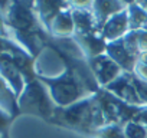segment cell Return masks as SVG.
<instances>
[{
	"label": "cell",
	"mask_w": 147,
	"mask_h": 138,
	"mask_svg": "<svg viewBox=\"0 0 147 138\" xmlns=\"http://www.w3.org/2000/svg\"><path fill=\"white\" fill-rule=\"evenodd\" d=\"M65 3H55V2H38L35 3V10L38 13V17L42 23H45V26L49 29L53 19L62 12V9L65 7Z\"/></svg>",
	"instance_id": "9"
},
{
	"label": "cell",
	"mask_w": 147,
	"mask_h": 138,
	"mask_svg": "<svg viewBox=\"0 0 147 138\" xmlns=\"http://www.w3.org/2000/svg\"><path fill=\"white\" fill-rule=\"evenodd\" d=\"M12 117L5 112L2 108H0V135H5L7 134V128H9V124L12 122Z\"/></svg>",
	"instance_id": "15"
},
{
	"label": "cell",
	"mask_w": 147,
	"mask_h": 138,
	"mask_svg": "<svg viewBox=\"0 0 147 138\" xmlns=\"http://www.w3.org/2000/svg\"><path fill=\"white\" fill-rule=\"evenodd\" d=\"M130 32V25H128V13L127 9L114 15L107 20V23L101 29V35L105 40L114 42L118 39H123L127 33Z\"/></svg>",
	"instance_id": "7"
},
{
	"label": "cell",
	"mask_w": 147,
	"mask_h": 138,
	"mask_svg": "<svg viewBox=\"0 0 147 138\" xmlns=\"http://www.w3.org/2000/svg\"><path fill=\"white\" fill-rule=\"evenodd\" d=\"M91 7L94 10V17H95L97 26L100 29H102V26L107 23V20L110 17H113L114 15L125 10L127 5L120 3V2H95L91 5Z\"/></svg>",
	"instance_id": "8"
},
{
	"label": "cell",
	"mask_w": 147,
	"mask_h": 138,
	"mask_svg": "<svg viewBox=\"0 0 147 138\" xmlns=\"http://www.w3.org/2000/svg\"><path fill=\"white\" fill-rule=\"evenodd\" d=\"M125 138H147V129L137 121H130L124 125Z\"/></svg>",
	"instance_id": "13"
},
{
	"label": "cell",
	"mask_w": 147,
	"mask_h": 138,
	"mask_svg": "<svg viewBox=\"0 0 147 138\" xmlns=\"http://www.w3.org/2000/svg\"><path fill=\"white\" fill-rule=\"evenodd\" d=\"M90 68L95 76V81L104 86H107L108 84H111L114 79H117L123 72L121 68L107 55H98L95 58L90 59Z\"/></svg>",
	"instance_id": "4"
},
{
	"label": "cell",
	"mask_w": 147,
	"mask_h": 138,
	"mask_svg": "<svg viewBox=\"0 0 147 138\" xmlns=\"http://www.w3.org/2000/svg\"><path fill=\"white\" fill-rule=\"evenodd\" d=\"M0 36L3 38H9V32H7V26H6V19L5 15L0 12Z\"/></svg>",
	"instance_id": "17"
},
{
	"label": "cell",
	"mask_w": 147,
	"mask_h": 138,
	"mask_svg": "<svg viewBox=\"0 0 147 138\" xmlns=\"http://www.w3.org/2000/svg\"><path fill=\"white\" fill-rule=\"evenodd\" d=\"M19 112L33 114L40 118H51L53 115V104L51 96L46 92L43 82L39 79H33L28 82L18 98Z\"/></svg>",
	"instance_id": "3"
},
{
	"label": "cell",
	"mask_w": 147,
	"mask_h": 138,
	"mask_svg": "<svg viewBox=\"0 0 147 138\" xmlns=\"http://www.w3.org/2000/svg\"><path fill=\"white\" fill-rule=\"evenodd\" d=\"M0 108L7 112L12 118H15L19 114L18 96L2 76H0Z\"/></svg>",
	"instance_id": "10"
},
{
	"label": "cell",
	"mask_w": 147,
	"mask_h": 138,
	"mask_svg": "<svg viewBox=\"0 0 147 138\" xmlns=\"http://www.w3.org/2000/svg\"><path fill=\"white\" fill-rule=\"evenodd\" d=\"M105 53L121 69H124L127 74H130V72L134 71L138 58L134 56V55H131L128 52V49L124 46L123 39H118V40H114V42H108L107 43V48H105Z\"/></svg>",
	"instance_id": "6"
},
{
	"label": "cell",
	"mask_w": 147,
	"mask_h": 138,
	"mask_svg": "<svg viewBox=\"0 0 147 138\" xmlns=\"http://www.w3.org/2000/svg\"><path fill=\"white\" fill-rule=\"evenodd\" d=\"M138 5H140V6H141V7H143V9L147 12V2H140Z\"/></svg>",
	"instance_id": "18"
},
{
	"label": "cell",
	"mask_w": 147,
	"mask_h": 138,
	"mask_svg": "<svg viewBox=\"0 0 147 138\" xmlns=\"http://www.w3.org/2000/svg\"><path fill=\"white\" fill-rule=\"evenodd\" d=\"M107 92H111L114 96H117L118 99L124 101L128 105L133 107H141L143 102L138 98V94L136 91V86L133 84V78L130 74H121L117 79H114L111 84H108L105 86Z\"/></svg>",
	"instance_id": "5"
},
{
	"label": "cell",
	"mask_w": 147,
	"mask_h": 138,
	"mask_svg": "<svg viewBox=\"0 0 147 138\" xmlns=\"http://www.w3.org/2000/svg\"><path fill=\"white\" fill-rule=\"evenodd\" d=\"M131 78H133V84H134V86H136V91H137V94H138L140 101H141L143 104H147V81H143V79L137 78L136 75H134V76L131 75Z\"/></svg>",
	"instance_id": "14"
},
{
	"label": "cell",
	"mask_w": 147,
	"mask_h": 138,
	"mask_svg": "<svg viewBox=\"0 0 147 138\" xmlns=\"http://www.w3.org/2000/svg\"><path fill=\"white\" fill-rule=\"evenodd\" d=\"M134 121L140 122V124H141V125L147 129V108H141V109L138 111L137 117L134 118Z\"/></svg>",
	"instance_id": "16"
},
{
	"label": "cell",
	"mask_w": 147,
	"mask_h": 138,
	"mask_svg": "<svg viewBox=\"0 0 147 138\" xmlns=\"http://www.w3.org/2000/svg\"><path fill=\"white\" fill-rule=\"evenodd\" d=\"M74 29H75V26H74V19H72V12L69 10H62L52 22L49 30L62 38V36H68L69 33L74 32Z\"/></svg>",
	"instance_id": "11"
},
{
	"label": "cell",
	"mask_w": 147,
	"mask_h": 138,
	"mask_svg": "<svg viewBox=\"0 0 147 138\" xmlns=\"http://www.w3.org/2000/svg\"><path fill=\"white\" fill-rule=\"evenodd\" d=\"M40 81L43 82V85L49 88L51 98L61 108L77 104L78 99L91 92L90 86L84 82V79L80 75L77 76L72 72V69L66 71L58 78H42Z\"/></svg>",
	"instance_id": "2"
},
{
	"label": "cell",
	"mask_w": 147,
	"mask_h": 138,
	"mask_svg": "<svg viewBox=\"0 0 147 138\" xmlns=\"http://www.w3.org/2000/svg\"><path fill=\"white\" fill-rule=\"evenodd\" d=\"M128 13V25L130 30H143L147 29V12L138 3L127 5Z\"/></svg>",
	"instance_id": "12"
},
{
	"label": "cell",
	"mask_w": 147,
	"mask_h": 138,
	"mask_svg": "<svg viewBox=\"0 0 147 138\" xmlns=\"http://www.w3.org/2000/svg\"><path fill=\"white\" fill-rule=\"evenodd\" d=\"M9 38L19 42L32 58L36 56L46 43V33L40 27V20L32 2H10L5 13Z\"/></svg>",
	"instance_id": "1"
},
{
	"label": "cell",
	"mask_w": 147,
	"mask_h": 138,
	"mask_svg": "<svg viewBox=\"0 0 147 138\" xmlns=\"http://www.w3.org/2000/svg\"><path fill=\"white\" fill-rule=\"evenodd\" d=\"M2 137H3V135H0V138H2Z\"/></svg>",
	"instance_id": "20"
},
{
	"label": "cell",
	"mask_w": 147,
	"mask_h": 138,
	"mask_svg": "<svg viewBox=\"0 0 147 138\" xmlns=\"http://www.w3.org/2000/svg\"><path fill=\"white\" fill-rule=\"evenodd\" d=\"M2 138H9V137H7V134H5V135H3Z\"/></svg>",
	"instance_id": "19"
}]
</instances>
